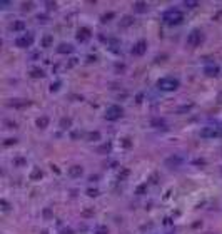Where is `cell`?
<instances>
[{"label":"cell","mask_w":222,"mask_h":234,"mask_svg":"<svg viewBox=\"0 0 222 234\" xmlns=\"http://www.w3.org/2000/svg\"><path fill=\"white\" fill-rule=\"evenodd\" d=\"M217 72H219V67H205V74L207 75H217Z\"/></svg>","instance_id":"obj_13"},{"label":"cell","mask_w":222,"mask_h":234,"mask_svg":"<svg viewBox=\"0 0 222 234\" xmlns=\"http://www.w3.org/2000/svg\"><path fill=\"white\" fill-rule=\"evenodd\" d=\"M60 126L64 127V129H67V127H65V126H70V119H62Z\"/></svg>","instance_id":"obj_19"},{"label":"cell","mask_w":222,"mask_h":234,"mask_svg":"<svg viewBox=\"0 0 222 234\" xmlns=\"http://www.w3.org/2000/svg\"><path fill=\"white\" fill-rule=\"evenodd\" d=\"M162 18H164V22L169 24V25H177V24L182 22V14H180L177 8H169Z\"/></svg>","instance_id":"obj_2"},{"label":"cell","mask_w":222,"mask_h":234,"mask_svg":"<svg viewBox=\"0 0 222 234\" xmlns=\"http://www.w3.org/2000/svg\"><path fill=\"white\" fill-rule=\"evenodd\" d=\"M122 107H119V105H110V107L105 111V119L107 120H117L122 117Z\"/></svg>","instance_id":"obj_3"},{"label":"cell","mask_w":222,"mask_h":234,"mask_svg":"<svg viewBox=\"0 0 222 234\" xmlns=\"http://www.w3.org/2000/svg\"><path fill=\"white\" fill-rule=\"evenodd\" d=\"M134 7H135V10L137 12H145L147 8V4H144V2H135V4H134Z\"/></svg>","instance_id":"obj_11"},{"label":"cell","mask_w":222,"mask_h":234,"mask_svg":"<svg viewBox=\"0 0 222 234\" xmlns=\"http://www.w3.org/2000/svg\"><path fill=\"white\" fill-rule=\"evenodd\" d=\"M24 27H25V24H24V22H15L14 25H12V29H14V30H22Z\"/></svg>","instance_id":"obj_17"},{"label":"cell","mask_w":222,"mask_h":234,"mask_svg":"<svg viewBox=\"0 0 222 234\" xmlns=\"http://www.w3.org/2000/svg\"><path fill=\"white\" fill-rule=\"evenodd\" d=\"M99 137H100V136H99V132H95V134H90V139H99Z\"/></svg>","instance_id":"obj_23"},{"label":"cell","mask_w":222,"mask_h":234,"mask_svg":"<svg viewBox=\"0 0 222 234\" xmlns=\"http://www.w3.org/2000/svg\"><path fill=\"white\" fill-rule=\"evenodd\" d=\"M57 50L60 52V54H68V52H72V45L70 43H60Z\"/></svg>","instance_id":"obj_9"},{"label":"cell","mask_w":222,"mask_h":234,"mask_svg":"<svg viewBox=\"0 0 222 234\" xmlns=\"http://www.w3.org/2000/svg\"><path fill=\"white\" fill-rule=\"evenodd\" d=\"M90 29H87V27H82V29H79V34H77V39L80 40V42H84V40L90 39Z\"/></svg>","instance_id":"obj_7"},{"label":"cell","mask_w":222,"mask_h":234,"mask_svg":"<svg viewBox=\"0 0 222 234\" xmlns=\"http://www.w3.org/2000/svg\"><path fill=\"white\" fill-rule=\"evenodd\" d=\"M201 134H202L204 137H214V136H219V132L214 129V127H212V129H204Z\"/></svg>","instance_id":"obj_10"},{"label":"cell","mask_w":222,"mask_h":234,"mask_svg":"<svg viewBox=\"0 0 222 234\" xmlns=\"http://www.w3.org/2000/svg\"><path fill=\"white\" fill-rule=\"evenodd\" d=\"M37 177H42V171L35 169V171L32 172V179H37Z\"/></svg>","instance_id":"obj_18"},{"label":"cell","mask_w":222,"mask_h":234,"mask_svg":"<svg viewBox=\"0 0 222 234\" xmlns=\"http://www.w3.org/2000/svg\"><path fill=\"white\" fill-rule=\"evenodd\" d=\"M32 77H35V79H37V77H43V70H42V69H33V70H32Z\"/></svg>","instance_id":"obj_16"},{"label":"cell","mask_w":222,"mask_h":234,"mask_svg":"<svg viewBox=\"0 0 222 234\" xmlns=\"http://www.w3.org/2000/svg\"><path fill=\"white\" fill-rule=\"evenodd\" d=\"M52 42H54V37H52V35H45L42 39V47H50Z\"/></svg>","instance_id":"obj_12"},{"label":"cell","mask_w":222,"mask_h":234,"mask_svg":"<svg viewBox=\"0 0 222 234\" xmlns=\"http://www.w3.org/2000/svg\"><path fill=\"white\" fill-rule=\"evenodd\" d=\"M114 17V14H107V15H104V17H102V22H109L107 18H112Z\"/></svg>","instance_id":"obj_21"},{"label":"cell","mask_w":222,"mask_h":234,"mask_svg":"<svg viewBox=\"0 0 222 234\" xmlns=\"http://www.w3.org/2000/svg\"><path fill=\"white\" fill-rule=\"evenodd\" d=\"M186 5L189 8H194V7H197V2H186Z\"/></svg>","instance_id":"obj_20"},{"label":"cell","mask_w":222,"mask_h":234,"mask_svg":"<svg viewBox=\"0 0 222 234\" xmlns=\"http://www.w3.org/2000/svg\"><path fill=\"white\" fill-rule=\"evenodd\" d=\"M172 164H174V166H179V164H180V159H179V157H170V159H167V166H172Z\"/></svg>","instance_id":"obj_15"},{"label":"cell","mask_w":222,"mask_h":234,"mask_svg":"<svg viewBox=\"0 0 222 234\" xmlns=\"http://www.w3.org/2000/svg\"><path fill=\"white\" fill-rule=\"evenodd\" d=\"M68 174H70L72 177H79L80 174H82V167H80V166H74V167H70V169H68Z\"/></svg>","instance_id":"obj_8"},{"label":"cell","mask_w":222,"mask_h":234,"mask_svg":"<svg viewBox=\"0 0 222 234\" xmlns=\"http://www.w3.org/2000/svg\"><path fill=\"white\" fill-rule=\"evenodd\" d=\"M89 196H97V191H95V189H94V191L90 189V191H89Z\"/></svg>","instance_id":"obj_25"},{"label":"cell","mask_w":222,"mask_h":234,"mask_svg":"<svg viewBox=\"0 0 222 234\" xmlns=\"http://www.w3.org/2000/svg\"><path fill=\"white\" fill-rule=\"evenodd\" d=\"M99 234H107V229H105V227H100V229H99Z\"/></svg>","instance_id":"obj_24"},{"label":"cell","mask_w":222,"mask_h":234,"mask_svg":"<svg viewBox=\"0 0 222 234\" xmlns=\"http://www.w3.org/2000/svg\"><path fill=\"white\" fill-rule=\"evenodd\" d=\"M37 126L42 127V129H43V127H47V126H49V119H47V117H40V119L37 120Z\"/></svg>","instance_id":"obj_14"},{"label":"cell","mask_w":222,"mask_h":234,"mask_svg":"<svg viewBox=\"0 0 222 234\" xmlns=\"http://www.w3.org/2000/svg\"><path fill=\"white\" fill-rule=\"evenodd\" d=\"M130 22H132V20H130V17H125V18H124V25H129Z\"/></svg>","instance_id":"obj_22"},{"label":"cell","mask_w":222,"mask_h":234,"mask_svg":"<svg viewBox=\"0 0 222 234\" xmlns=\"http://www.w3.org/2000/svg\"><path fill=\"white\" fill-rule=\"evenodd\" d=\"M204 40V35H202L201 30H192V32L187 35V43L192 47H197V45H201V42Z\"/></svg>","instance_id":"obj_4"},{"label":"cell","mask_w":222,"mask_h":234,"mask_svg":"<svg viewBox=\"0 0 222 234\" xmlns=\"http://www.w3.org/2000/svg\"><path fill=\"white\" fill-rule=\"evenodd\" d=\"M32 42H33V35H32V34H24V35H20L17 40H15V45L20 47V49H24V47L32 45Z\"/></svg>","instance_id":"obj_5"},{"label":"cell","mask_w":222,"mask_h":234,"mask_svg":"<svg viewBox=\"0 0 222 234\" xmlns=\"http://www.w3.org/2000/svg\"><path fill=\"white\" fill-rule=\"evenodd\" d=\"M145 50H147V43L144 42V40H140V42H137L135 45H134L132 54H134V55H142Z\"/></svg>","instance_id":"obj_6"},{"label":"cell","mask_w":222,"mask_h":234,"mask_svg":"<svg viewBox=\"0 0 222 234\" xmlns=\"http://www.w3.org/2000/svg\"><path fill=\"white\" fill-rule=\"evenodd\" d=\"M179 80L176 79V77H162V79L157 80V87L160 90H176L177 87H179Z\"/></svg>","instance_id":"obj_1"}]
</instances>
